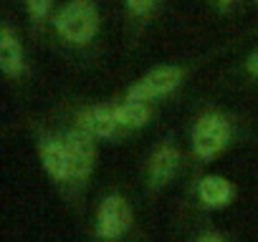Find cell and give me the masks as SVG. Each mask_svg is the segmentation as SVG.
Here are the masks:
<instances>
[{
	"label": "cell",
	"instance_id": "obj_1",
	"mask_svg": "<svg viewBox=\"0 0 258 242\" xmlns=\"http://www.w3.org/2000/svg\"><path fill=\"white\" fill-rule=\"evenodd\" d=\"M56 31L69 43H89L99 31V11L91 0H71L56 16Z\"/></svg>",
	"mask_w": 258,
	"mask_h": 242
},
{
	"label": "cell",
	"instance_id": "obj_2",
	"mask_svg": "<svg viewBox=\"0 0 258 242\" xmlns=\"http://www.w3.org/2000/svg\"><path fill=\"white\" fill-rule=\"evenodd\" d=\"M230 139V127L228 121L218 113H208L198 121V127L192 132V144H195V154L200 159H213L218 157L225 144Z\"/></svg>",
	"mask_w": 258,
	"mask_h": 242
},
{
	"label": "cell",
	"instance_id": "obj_3",
	"mask_svg": "<svg viewBox=\"0 0 258 242\" xmlns=\"http://www.w3.org/2000/svg\"><path fill=\"white\" fill-rule=\"evenodd\" d=\"M177 83H180V71L175 66H162V68H155L152 73H147L142 81H137L129 88L126 98L129 101H147V98L170 93Z\"/></svg>",
	"mask_w": 258,
	"mask_h": 242
},
{
	"label": "cell",
	"instance_id": "obj_4",
	"mask_svg": "<svg viewBox=\"0 0 258 242\" xmlns=\"http://www.w3.org/2000/svg\"><path fill=\"white\" fill-rule=\"evenodd\" d=\"M129 222H132V212H129L126 202L121 197H106L99 209V234L114 239L129 229Z\"/></svg>",
	"mask_w": 258,
	"mask_h": 242
},
{
	"label": "cell",
	"instance_id": "obj_5",
	"mask_svg": "<svg viewBox=\"0 0 258 242\" xmlns=\"http://www.w3.org/2000/svg\"><path fill=\"white\" fill-rule=\"evenodd\" d=\"M66 147H69V157H71V179H84L91 167H94V144L91 137L81 129V132H71L66 137Z\"/></svg>",
	"mask_w": 258,
	"mask_h": 242
},
{
	"label": "cell",
	"instance_id": "obj_6",
	"mask_svg": "<svg viewBox=\"0 0 258 242\" xmlns=\"http://www.w3.org/2000/svg\"><path fill=\"white\" fill-rule=\"evenodd\" d=\"M121 127L119 121V106H94L81 113V129L89 137H111Z\"/></svg>",
	"mask_w": 258,
	"mask_h": 242
},
{
	"label": "cell",
	"instance_id": "obj_7",
	"mask_svg": "<svg viewBox=\"0 0 258 242\" xmlns=\"http://www.w3.org/2000/svg\"><path fill=\"white\" fill-rule=\"evenodd\" d=\"M41 154H43V164L51 172V177L71 179V157H69L66 139H46L41 144Z\"/></svg>",
	"mask_w": 258,
	"mask_h": 242
},
{
	"label": "cell",
	"instance_id": "obj_8",
	"mask_svg": "<svg viewBox=\"0 0 258 242\" xmlns=\"http://www.w3.org/2000/svg\"><path fill=\"white\" fill-rule=\"evenodd\" d=\"M0 66L8 76H16L23 66V51L11 26H3V33H0Z\"/></svg>",
	"mask_w": 258,
	"mask_h": 242
},
{
	"label": "cell",
	"instance_id": "obj_9",
	"mask_svg": "<svg viewBox=\"0 0 258 242\" xmlns=\"http://www.w3.org/2000/svg\"><path fill=\"white\" fill-rule=\"evenodd\" d=\"M180 167V154L175 147H162L155 159H152V182L155 184H167Z\"/></svg>",
	"mask_w": 258,
	"mask_h": 242
},
{
	"label": "cell",
	"instance_id": "obj_10",
	"mask_svg": "<svg viewBox=\"0 0 258 242\" xmlns=\"http://www.w3.org/2000/svg\"><path fill=\"white\" fill-rule=\"evenodd\" d=\"M233 197V187L228 179L223 177H205L200 182V199L208 207H223L228 204V199Z\"/></svg>",
	"mask_w": 258,
	"mask_h": 242
},
{
	"label": "cell",
	"instance_id": "obj_11",
	"mask_svg": "<svg viewBox=\"0 0 258 242\" xmlns=\"http://www.w3.org/2000/svg\"><path fill=\"white\" fill-rule=\"evenodd\" d=\"M147 108L142 101H129L124 106H119V121H121V127H142L145 121H147Z\"/></svg>",
	"mask_w": 258,
	"mask_h": 242
},
{
	"label": "cell",
	"instance_id": "obj_12",
	"mask_svg": "<svg viewBox=\"0 0 258 242\" xmlns=\"http://www.w3.org/2000/svg\"><path fill=\"white\" fill-rule=\"evenodd\" d=\"M51 3H53V0H26L33 23H43L46 21V16L51 13Z\"/></svg>",
	"mask_w": 258,
	"mask_h": 242
},
{
	"label": "cell",
	"instance_id": "obj_13",
	"mask_svg": "<svg viewBox=\"0 0 258 242\" xmlns=\"http://www.w3.org/2000/svg\"><path fill=\"white\" fill-rule=\"evenodd\" d=\"M126 3V8H129V13H135V16H147V13H152V8H155V3L157 0H124Z\"/></svg>",
	"mask_w": 258,
	"mask_h": 242
},
{
	"label": "cell",
	"instance_id": "obj_14",
	"mask_svg": "<svg viewBox=\"0 0 258 242\" xmlns=\"http://www.w3.org/2000/svg\"><path fill=\"white\" fill-rule=\"evenodd\" d=\"M248 71H250V73H258V51L250 53V58H248Z\"/></svg>",
	"mask_w": 258,
	"mask_h": 242
},
{
	"label": "cell",
	"instance_id": "obj_15",
	"mask_svg": "<svg viewBox=\"0 0 258 242\" xmlns=\"http://www.w3.org/2000/svg\"><path fill=\"white\" fill-rule=\"evenodd\" d=\"M198 242H225L223 237H218V234H205V237H200Z\"/></svg>",
	"mask_w": 258,
	"mask_h": 242
},
{
	"label": "cell",
	"instance_id": "obj_16",
	"mask_svg": "<svg viewBox=\"0 0 258 242\" xmlns=\"http://www.w3.org/2000/svg\"><path fill=\"white\" fill-rule=\"evenodd\" d=\"M218 3H223V6H230V3H235V0H218Z\"/></svg>",
	"mask_w": 258,
	"mask_h": 242
}]
</instances>
